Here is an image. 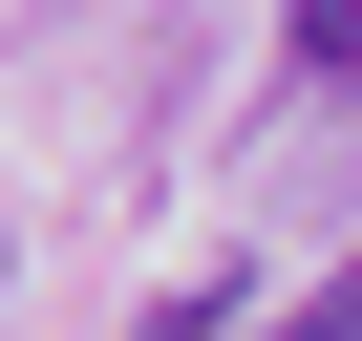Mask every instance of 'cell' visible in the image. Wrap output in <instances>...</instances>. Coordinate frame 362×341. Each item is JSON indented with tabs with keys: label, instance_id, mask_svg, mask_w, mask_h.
<instances>
[{
	"label": "cell",
	"instance_id": "6da1fadb",
	"mask_svg": "<svg viewBox=\"0 0 362 341\" xmlns=\"http://www.w3.org/2000/svg\"><path fill=\"white\" fill-rule=\"evenodd\" d=\"M277 43H298L320 86H362V0H298V22H277Z\"/></svg>",
	"mask_w": 362,
	"mask_h": 341
},
{
	"label": "cell",
	"instance_id": "7a4b0ae2",
	"mask_svg": "<svg viewBox=\"0 0 362 341\" xmlns=\"http://www.w3.org/2000/svg\"><path fill=\"white\" fill-rule=\"evenodd\" d=\"M277 341H362V256H341V277H320V299H298Z\"/></svg>",
	"mask_w": 362,
	"mask_h": 341
}]
</instances>
